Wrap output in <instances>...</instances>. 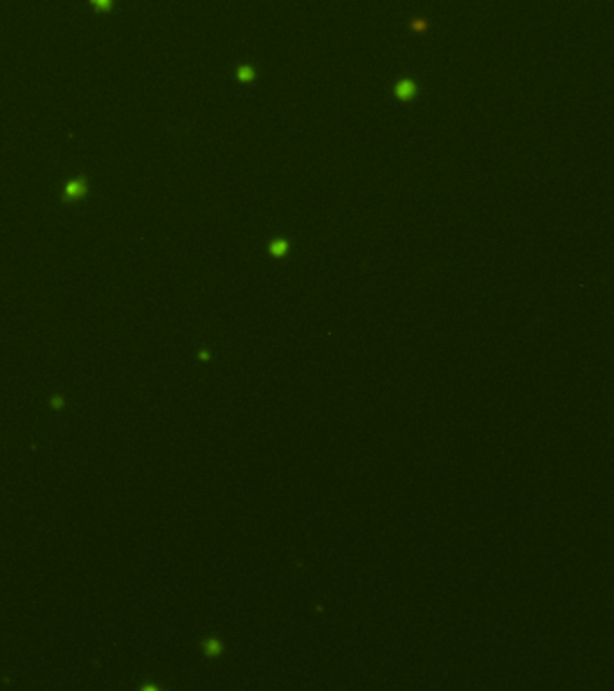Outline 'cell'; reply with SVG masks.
Segmentation results:
<instances>
[{
    "label": "cell",
    "instance_id": "4",
    "mask_svg": "<svg viewBox=\"0 0 614 691\" xmlns=\"http://www.w3.org/2000/svg\"><path fill=\"white\" fill-rule=\"evenodd\" d=\"M88 2H90L92 8H94L95 11H99V13L110 11L112 6H114V0H88Z\"/></svg>",
    "mask_w": 614,
    "mask_h": 691
},
{
    "label": "cell",
    "instance_id": "2",
    "mask_svg": "<svg viewBox=\"0 0 614 691\" xmlns=\"http://www.w3.org/2000/svg\"><path fill=\"white\" fill-rule=\"evenodd\" d=\"M395 92L402 101H407V99H411L412 95L416 94V85L412 83L411 79H404V81H400V83L396 85Z\"/></svg>",
    "mask_w": 614,
    "mask_h": 691
},
{
    "label": "cell",
    "instance_id": "6",
    "mask_svg": "<svg viewBox=\"0 0 614 691\" xmlns=\"http://www.w3.org/2000/svg\"><path fill=\"white\" fill-rule=\"evenodd\" d=\"M411 27L414 29V31H425V29H427V24H425L424 20H416V22L411 24Z\"/></svg>",
    "mask_w": 614,
    "mask_h": 691
},
{
    "label": "cell",
    "instance_id": "3",
    "mask_svg": "<svg viewBox=\"0 0 614 691\" xmlns=\"http://www.w3.org/2000/svg\"><path fill=\"white\" fill-rule=\"evenodd\" d=\"M269 249H270V254H272V256L281 257V256H285L286 250H288V243H286L285 240H276L270 243Z\"/></svg>",
    "mask_w": 614,
    "mask_h": 691
},
{
    "label": "cell",
    "instance_id": "5",
    "mask_svg": "<svg viewBox=\"0 0 614 691\" xmlns=\"http://www.w3.org/2000/svg\"><path fill=\"white\" fill-rule=\"evenodd\" d=\"M238 79H240V81H243V83H247V81L254 79L252 67H249V65H242V67L238 69Z\"/></svg>",
    "mask_w": 614,
    "mask_h": 691
},
{
    "label": "cell",
    "instance_id": "1",
    "mask_svg": "<svg viewBox=\"0 0 614 691\" xmlns=\"http://www.w3.org/2000/svg\"><path fill=\"white\" fill-rule=\"evenodd\" d=\"M87 182L83 178H74V180L67 182V186L63 189V196L65 200H79L87 194Z\"/></svg>",
    "mask_w": 614,
    "mask_h": 691
}]
</instances>
